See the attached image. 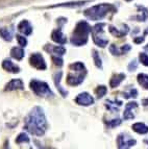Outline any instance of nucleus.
I'll list each match as a JSON object with an SVG mask.
<instances>
[{"instance_id": "1", "label": "nucleus", "mask_w": 148, "mask_h": 149, "mask_svg": "<svg viewBox=\"0 0 148 149\" xmlns=\"http://www.w3.org/2000/svg\"><path fill=\"white\" fill-rule=\"evenodd\" d=\"M25 128L28 132L38 137H41L45 134L47 129V121L41 107H36L32 109L25 119Z\"/></svg>"}, {"instance_id": "2", "label": "nucleus", "mask_w": 148, "mask_h": 149, "mask_svg": "<svg viewBox=\"0 0 148 149\" xmlns=\"http://www.w3.org/2000/svg\"><path fill=\"white\" fill-rule=\"evenodd\" d=\"M92 28L89 23L86 21H80L77 23L71 38V43L75 46H82L88 42V37Z\"/></svg>"}, {"instance_id": "3", "label": "nucleus", "mask_w": 148, "mask_h": 149, "mask_svg": "<svg viewBox=\"0 0 148 149\" xmlns=\"http://www.w3.org/2000/svg\"><path fill=\"white\" fill-rule=\"evenodd\" d=\"M70 72L67 76V84L70 86H78L84 79L87 74V70L84 65L80 62H76L70 65Z\"/></svg>"}, {"instance_id": "4", "label": "nucleus", "mask_w": 148, "mask_h": 149, "mask_svg": "<svg viewBox=\"0 0 148 149\" xmlns=\"http://www.w3.org/2000/svg\"><path fill=\"white\" fill-rule=\"evenodd\" d=\"M112 12L115 13L116 12V8L112 4H108V3H102V4L95 5L93 8H90L88 10H84V16L87 18H89L91 20L94 21H98L101 20L108 15V13Z\"/></svg>"}, {"instance_id": "5", "label": "nucleus", "mask_w": 148, "mask_h": 149, "mask_svg": "<svg viewBox=\"0 0 148 149\" xmlns=\"http://www.w3.org/2000/svg\"><path fill=\"white\" fill-rule=\"evenodd\" d=\"M105 26V23H99L96 24L92 28V38H93L94 43L99 46V47H105L106 45L109 44V40L104 38L103 35V27Z\"/></svg>"}, {"instance_id": "6", "label": "nucleus", "mask_w": 148, "mask_h": 149, "mask_svg": "<svg viewBox=\"0 0 148 149\" xmlns=\"http://www.w3.org/2000/svg\"><path fill=\"white\" fill-rule=\"evenodd\" d=\"M30 89H31L38 96H42V97H52L53 96V92L50 90L49 86L44 81L32 79L31 81H30Z\"/></svg>"}, {"instance_id": "7", "label": "nucleus", "mask_w": 148, "mask_h": 149, "mask_svg": "<svg viewBox=\"0 0 148 149\" xmlns=\"http://www.w3.org/2000/svg\"><path fill=\"white\" fill-rule=\"evenodd\" d=\"M117 143H118L119 148H131V147L136 145L137 141L127 134H121L117 138Z\"/></svg>"}, {"instance_id": "8", "label": "nucleus", "mask_w": 148, "mask_h": 149, "mask_svg": "<svg viewBox=\"0 0 148 149\" xmlns=\"http://www.w3.org/2000/svg\"><path fill=\"white\" fill-rule=\"evenodd\" d=\"M29 63L32 67H35L38 70H45L47 67L44 58H43V56L40 53H32L30 55Z\"/></svg>"}, {"instance_id": "9", "label": "nucleus", "mask_w": 148, "mask_h": 149, "mask_svg": "<svg viewBox=\"0 0 148 149\" xmlns=\"http://www.w3.org/2000/svg\"><path fill=\"white\" fill-rule=\"evenodd\" d=\"M75 102L84 107H89L94 103V98L89 94V93H80L78 96L75 98Z\"/></svg>"}, {"instance_id": "10", "label": "nucleus", "mask_w": 148, "mask_h": 149, "mask_svg": "<svg viewBox=\"0 0 148 149\" xmlns=\"http://www.w3.org/2000/svg\"><path fill=\"white\" fill-rule=\"evenodd\" d=\"M45 50L51 54V57H62L66 53V49L63 46L47 45V46H45Z\"/></svg>"}, {"instance_id": "11", "label": "nucleus", "mask_w": 148, "mask_h": 149, "mask_svg": "<svg viewBox=\"0 0 148 149\" xmlns=\"http://www.w3.org/2000/svg\"><path fill=\"white\" fill-rule=\"evenodd\" d=\"M138 107V103L135 101L133 102H128L125 107V109H124V114L123 117L125 120H131L135 118V114H133V111Z\"/></svg>"}, {"instance_id": "12", "label": "nucleus", "mask_w": 148, "mask_h": 149, "mask_svg": "<svg viewBox=\"0 0 148 149\" xmlns=\"http://www.w3.org/2000/svg\"><path fill=\"white\" fill-rule=\"evenodd\" d=\"M51 39L54 42H57V44H66L67 42V38L65 37V35L63 33L62 29L61 28H59V29H55L54 31L51 33Z\"/></svg>"}, {"instance_id": "13", "label": "nucleus", "mask_w": 148, "mask_h": 149, "mask_svg": "<svg viewBox=\"0 0 148 149\" xmlns=\"http://www.w3.org/2000/svg\"><path fill=\"white\" fill-rule=\"evenodd\" d=\"M18 30L25 36H29L32 32V26L27 20H23L18 25Z\"/></svg>"}, {"instance_id": "14", "label": "nucleus", "mask_w": 148, "mask_h": 149, "mask_svg": "<svg viewBox=\"0 0 148 149\" xmlns=\"http://www.w3.org/2000/svg\"><path fill=\"white\" fill-rule=\"evenodd\" d=\"M24 89V84L21 79H13L8 82L6 87H5V91H13V90H23Z\"/></svg>"}, {"instance_id": "15", "label": "nucleus", "mask_w": 148, "mask_h": 149, "mask_svg": "<svg viewBox=\"0 0 148 149\" xmlns=\"http://www.w3.org/2000/svg\"><path fill=\"white\" fill-rule=\"evenodd\" d=\"M2 67H3V69L8 71V72H12V73H19L20 72V68L18 67V66H16L10 60L3 61Z\"/></svg>"}, {"instance_id": "16", "label": "nucleus", "mask_w": 148, "mask_h": 149, "mask_svg": "<svg viewBox=\"0 0 148 149\" xmlns=\"http://www.w3.org/2000/svg\"><path fill=\"white\" fill-rule=\"evenodd\" d=\"M110 32L117 38H122V37H124L127 32H128V26L124 24L123 27H122V29H118V28L114 27V26H110Z\"/></svg>"}, {"instance_id": "17", "label": "nucleus", "mask_w": 148, "mask_h": 149, "mask_svg": "<svg viewBox=\"0 0 148 149\" xmlns=\"http://www.w3.org/2000/svg\"><path fill=\"white\" fill-rule=\"evenodd\" d=\"M124 78H125V74L124 73H119V74L114 75L111 78V81H110V86L112 88H117L121 82L123 81Z\"/></svg>"}, {"instance_id": "18", "label": "nucleus", "mask_w": 148, "mask_h": 149, "mask_svg": "<svg viewBox=\"0 0 148 149\" xmlns=\"http://www.w3.org/2000/svg\"><path fill=\"white\" fill-rule=\"evenodd\" d=\"M121 105H122V102L119 100H108L105 103V107L112 112H118Z\"/></svg>"}, {"instance_id": "19", "label": "nucleus", "mask_w": 148, "mask_h": 149, "mask_svg": "<svg viewBox=\"0 0 148 149\" xmlns=\"http://www.w3.org/2000/svg\"><path fill=\"white\" fill-rule=\"evenodd\" d=\"M10 55H12V57L16 58V60L21 61L23 58V57H24L25 52H24V50H23L22 48L14 47L12 50H10Z\"/></svg>"}, {"instance_id": "20", "label": "nucleus", "mask_w": 148, "mask_h": 149, "mask_svg": "<svg viewBox=\"0 0 148 149\" xmlns=\"http://www.w3.org/2000/svg\"><path fill=\"white\" fill-rule=\"evenodd\" d=\"M133 129L136 132L141 134H147V132H148V126H147V125H145L144 123H140V122H138V123H135V124L133 125Z\"/></svg>"}, {"instance_id": "21", "label": "nucleus", "mask_w": 148, "mask_h": 149, "mask_svg": "<svg viewBox=\"0 0 148 149\" xmlns=\"http://www.w3.org/2000/svg\"><path fill=\"white\" fill-rule=\"evenodd\" d=\"M62 74L63 73L59 71V73H57L55 74V76H54V82H55V86H57V90L59 91V93L63 95V96H67V91H65L64 89H63L62 87H61V84H59V81H61V78H62Z\"/></svg>"}, {"instance_id": "22", "label": "nucleus", "mask_w": 148, "mask_h": 149, "mask_svg": "<svg viewBox=\"0 0 148 149\" xmlns=\"http://www.w3.org/2000/svg\"><path fill=\"white\" fill-rule=\"evenodd\" d=\"M0 36L2 37L3 40L5 41H12L13 40V29H8V28H1L0 29Z\"/></svg>"}, {"instance_id": "23", "label": "nucleus", "mask_w": 148, "mask_h": 149, "mask_svg": "<svg viewBox=\"0 0 148 149\" xmlns=\"http://www.w3.org/2000/svg\"><path fill=\"white\" fill-rule=\"evenodd\" d=\"M87 1H79V2H68V3H63V4H55L52 5L50 8H57V6H67V8H76V6H82L86 3Z\"/></svg>"}, {"instance_id": "24", "label": "nucleus", "mask_w": 148, "mask_h": 149, "mask_svg": "<svg viewBox=\"0 0 148 149\" xmlns=\"http://www.w3.org/2000/svg\"><path fill=\"white\" fill-rule=\"evenodd\" d=\"M138 82L144 88V89L148 90V75L144 74V73L139 74L138 75Z\"/></svg>"}, {"instance_id": "25", "label": "nucleus", "mask_w": 148, "mask_h": 149, "mask_svg": "<svg viewBox=\"0 0 148 149\" xmlns=\"http://www.w3.org/2000/svg\"><path fill=\"white\" fill-rule=\"evenodd\" d=\"M139 8H140V15L137 17V19H138V21H146L148 19V10L145 8H143V6H138Z\"/></svg>"}, {"instance_id": "26", "label": "nucleus", "mask_w": 148, "mask_h": 149, "mask_svg": "<svg viewBox=\"0 0 148 149\" xmlns=\"http://www.w3.org/2000/svg\"><path fill=\"white\" fill-rule=\"evenodd\" d=\"M92 55H93V60H94V62H95V65L97 66V68L102 69V63H101V60H100V57H99L98 52H97L96 50H93Z\"/></svg>"}, {"instance_id": "27", "label": "nucleus", "mask_w": 148, "mask_h": 149, "mask_svg": "<svg viewBox=\"0 0 148 149\" xmlns=\"http://www.w3.org/2000/svg\"><path fill=\"white\" fill-rule=\"evenodd\" d=\"M138 96V91L136 89H129L128 91L123 93V97L124 98H136Z\"/></svg>"}, {"instance_id": "28", "label": "nucleus", "mask_w": 148, "mask_h": 149, "mask_svg": "<svg viewBox=\"0 0 148 149\" xmlns=\"http://www.w3.org/2000/svg\"><path fill=\"white\" fill-rule=\"evenodd\" d=\"M106 92H108V89H106V87H104V86H99V87L95 90V93H96L98 98H102V97L106 94Z\"/></svg>"}, {"instance_id": "29", "label": "nucleus", "mask_w": 148, "mask_h": 149, "mask_svg": "<svg viewBox=\"0 0 148 149\" xmlns=\"http://www.w3.org/2000/svg\"><path fill=\"white\" fill-rule=\"evenodd\" d=\"M16 142H17L18 144L23 143V142H25V143H29V138H28V136L26 134H20L17 137V139H16Z\"/></svg>"}, {"instance_id": "30", "label": "nucleus", "mask_w": 148, "mask_h": 149, "mask_svg": "<svg viewBox=\"0 0 148 149\" xmlns=\"http://www.w3.org/2000/svg\"><path fill=\"white\" fill-rule=\"evenodd\" d=\"M120 124H121L120 119H113V120H111V121L106 122V125L109 127H111V128H113V127H115V126H118V125H120Z\"/></svg>"}, {"instance_id": "31", "label": "nucleus", "mask_w": 148, "mask_h": 149, "mask_svg": "<svg viewBox=\"0 0 148 149\" xmlns=\"http://www.w3.org/2000/svg\"><path fill=\"white\" fill-rule=\"evenodd\" d=\"M16 38H17L18 43H19V45L21 46V47H25V46L27 45V40H26L24 37H22V36H20V35H17Z\"/></svg>"}, {"instance_id": "32", "label": "nucleus", "mask_w": 148, "mask_h": 149, "mask_svg": "<svg viewBox=\"0 0 148 149\" xmlns=\"http://www.w3.org/2000/svg\"><path fill=\"white\" fill-rule=\"evenodd\" d=\"M110 51H111V53H113L114 55L122 54V53H121V50L119 49V48L117 47L115 44H113V45H111V46H110Z\"/></svg>"}, {"instance_id": "33", "label": "nucleus", "mask_w": 148, "mask_h": 149, "mask_svg": "<svg viewBox=\"0 0 148 149\" xmlns=\"http://www.w3.org/2000/svg\"><path fill=\"white\" fill-rule=\"evenodd\" d=\"M139 57H140V62L142 63L144 66H147L148 67V55L146 54V53L142 52V53H140V56Z\"/></svg>"}, {"instance_id": "34", "label": "nucleus", "mask_w": 148, "mask_h": 149, "mask_svg": "<svg viewBox=\"0 0 148 149\" xmlns=\"http://www.w3.org/2000/svg\"><path fill=\"white\" fill-rule=\"evenodd\" d=\"M137 67H138V63H137L136 60H133L131 62V64L128 65V70L129 71H135V70L137 69Z\"/></svg>"}, {"instance_id": "35", "label": "nucleus", "mask_w": 148, "mask_h": 149, "mask_svg": "<svg viewBox=\"0 0 148 149\" xmlns=\"http://www.w3.org/2000/svg\"><path fill=\"white\" fill-rule=\"evenodd\" d=\"M131 49V45H128V44H125V45H123L122 47L120 48V50H121V53L123 54V53H126V52H128L129 50Z\"/></svg>"}, {"instance_id": "36", "label": "nucleus", "mask_w": 148, "mask_h": 149, "mask_svg": "<svg viewBox=\"0 0 148 149\" xmlns=\"http://www.w3.org/2000/svg\"><path fill=\"white\" fill-rule=\"evenodd\" d=\"M144 40H145V38H144V37H142V38H135V40H133V41H135V43H137V44H139V43H142V42H143V41Z\"/></svg>"}, {"instance_id": "37", "label": "nucleus", "mask_w": 148, "mask_h": 149, "mask_svg": "<svg viewBox=\"0 0 148 149\" xmlns=\"http://www.w3.org/2000/svg\"><path fill=\"white\" fill-rule=\"evenodd\" d=\"M142 103H143V105L147 107V105H148V99H144L143 101H142Z\"/></svg>"}, {"instance_id": "38", "label": "nucleus", "mask_w": 148, "mask_h": 149, "mask_svg": "<svg viewBox=\"0 0 148 149\" xmlns=\"http://www.w3.org/2000/svg\"><path fill=\"white\" fill-rule=\"evenodd\" d=\"M145 49H146V50H148V46H145Z\"/></svg>"}, {"instance_id": "39", "label": "nucleus", "mask_w": 148, "mask_h": 149, "mask_svg": "<svg viewBox=\"0 0 148 149\" xmlns=\"http://www.w3.org/2000/svg\"><path fill=\"white\" fill-rule=\"evenodd\" d=\"M126 1H131V0H126Z\"/></svg>"}, {"instance_id": "40", "label": "nucleus", "mask_w": 148, "mask_h": 149, "mask_svg": "<svg viewBox=\"0 0 148 149\" xmlns=\"http://www.w3.org/2000/svg\"><path fill=\"white\" fill-rule=\"evenodd\" d=\"M146 142H147V143H148V141H146Z\"/></svg>"}]
</instances>
